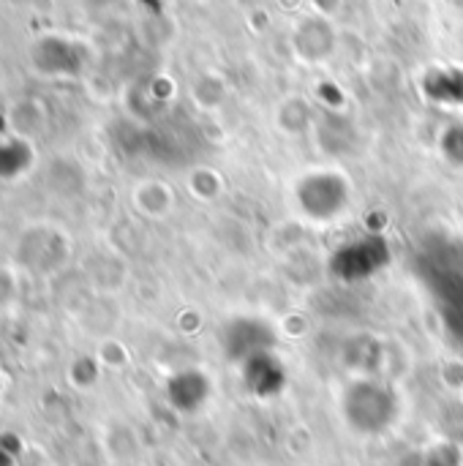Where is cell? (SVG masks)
<instances>
[{"mask_svg": "<svg viewBox=\"0 0 463 466\" xmlns=\"http://www.w3.org/2000/svg\"><path fill=\"white\" fill-rule=\"evenodd\" d=\"M30 161L33 158H30V150L25 142L8 139V137L0 139V177H14V175L27 172Z\"/></svg>", "mask_w": 463, "mask_h": 466, "instance_id": "2", "label": "cell"}, {"mask_svg": "<svg viewBox=\"0 0 463 466\" xmlns=\"http://www.w3.org/2000/svg\"><path fill=\"white\" fill-rule=\"evenodd\" d=\"M3 126H5V117H3V112H0V139L5 137V131H3Z\"/></svg>", "mask_w": 463, "mask_h": 466, "instance_id": "3", "label": "cell"}, {"mask_svg": "<svg viewBox=\"0 0 463 466\" xmlns=\"http://www.w3.org/2000/svg\"><path fill=\"white\" fill-rule=\"evenodd\" d=\"M344 418L360 434H385L398 418V399L379 382H355L344 393Z\"/></svg>", "mask_w": 463, "mask_h": 466, "instance_id": "1", "label": "cell"}]
</instances>
